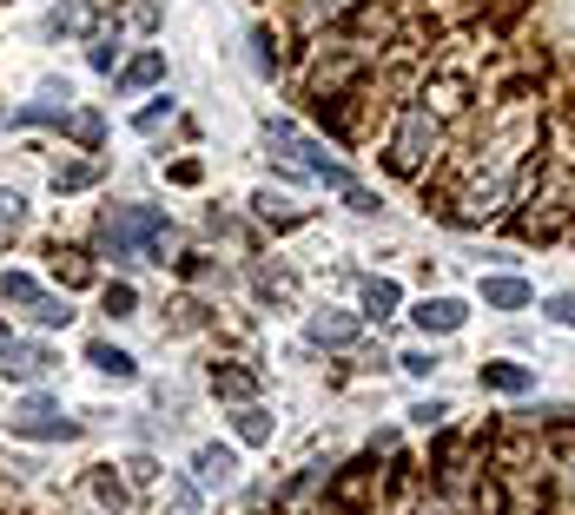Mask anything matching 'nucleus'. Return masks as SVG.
<instances>
[{"label":"nucleus","mask_w":575,"mask_h":515,"mask_svg":"<svg viewBox=\"0 0 575 515\" xmlns=\"http://www.w3.org/2000/svg\"><path fill=\"white\" fill-rule=\"evenodd\" d=\"M100 244L113 251V265H133V258L166 265L173 225H166V212H152V205H113V212L100 218Z\"/></svg>","instance_id":"nucleus-1"},{"label":"nucleus","mask_w":575,"mask_h":515,"mask_svg":"<svg viewBox=\"0 0 575 515\" xmlns=\"http://www.w3.org/2000/svg\"><path fill=\"white\" fill-rule=\"evenodd\" d=\"M437 146H443V126H437V113H430V106H410V113H403V126H397V139H390V172H403V179H417V172L437 159Z\"/></svg>","instance_id":"nucleus-2"},{"label":"nucleus","mask_w":575,"mask_h":515,"mask_svg":"<svg viewBox=\"0 0 575 515\" xmlns=\"http://www.w3.org/2000/svg\"><path fill=\"white\" fill-rule=\"evenodd\" d=\"M8 429H14V437H27V443H73V437H79V423L60 416V403H47V397H27V403L8 416Z\"/></svg>","instance_id":"nucleus-3"},{"label":"nucleus","mask_w":575,"mask_h":515,"mask_svg":"<svg viewBox=\"0 0 575 515\" xmlns=\"http://www.w3.org/2000/svg\"><path fill=\"white\" fill-rule=\"evenodd\" d=\"M0 370H8L14 384H40L47 370H60V357L47 351V343H21V337H14L8 351H0Z\"/></svg>","instance_id":"nucleus-4"},{"label":"nucleus","mask_w":575,"mask_h":515,"mask_svg":"<svg viewBox=\"0 0 575 515\" xmlns=\"http://www.w3.org/2000/svg\"><path fill=\"white\" fill-rule=\"evenodd\" d=\"M371 489H377V469L371 463H351V476H338L324 495H332L338 515H371Z\"/></svg>","instance_id":"nucleus-5"},{"label":"nucleus","mask_w":575,"mask_h":515,"mask_svg":"<svg viewBox=\"0 0 575 515\" xmlns=\"http://www.w3.org/2000/svg\"><path fill=\"white\" fill-rule=\"evenodd\" d=\"M192 476H199L205 489H225V482L238 476V456H232L225 443H205V450H192Z\"/></svg>","instance_id":"nucleus-6"},{"label":"nucleus","mask_w":575,"mask_h":515,"mask_svg":"<svg viewBox=\"0 0 575 515\" xmlns=\"http://www.w3.org/2000/svg\"><path fill=\"white\" fill-rule=\"evenodd\" d=\"M410 317H417L424 330H437V337H443V330H463V317H470V311H463V298H424Z\"/></svg>","instance_id":"nucleus-7"},{"label":"nucleus","mask_w":575,"mask_h":515,"mask_svg":"<svg viewBox=\"0 0 575 515\" xmlns=\"http://www.w3.org/2000/svg\"><path fill=\"white\" fill-rule=\"evenodd\" d=\"M476 377H483V390H497V397H523L536 384V370H523V364H483Z\"/></svg>","instance_id":"nucleus-8"},{"label":"nucleus","mask_w":575,"mask_h":515,"mask_svg":"<svg viewBox=\"0 0 575 515\" xmlns=\"http://www.w3.org/2000/svg\"><path fill=\"white\" fill-rule=\"evenodd\" d=\"M93 495H100V508H113V515H139V495H133L113 469H93Z\"/></svg>","instance_id":"nucleus-9"},{"label":"nucleus","mask_w":575,"mask_h":515,"mask_svg":"<svg viewBox=\"0 0 575 515\" xmlns=\"http://www.w3.org/2000/svg\"><path fill=\"white\" fill-rule=\"evenodd\" d=\"M87 364L100 370V377H113V384H126L139 364H133V351H120V343H87Z\"/></svg>","instance_id":"nucleus-10"},{"label":"nucleus","mask_w":575,"mask_h":515,"mask_svg":"<svg viewBox=\"0 0 575 515\" xmlns=\"http://www.w3.org/2000/svg\"><path fill=\"white\" fill-rule=\"evenodd\" d=\"M483 304L489 311H523L529 304V285L523 278H483Z\"/></svg>","instance_id":"nucleus-11"},{"label":"nucleus","mask_w":575,"mask_h":515,"mask_svg":"<svg viewBox=\"0 0 575 515\" xmlns=\"http://www.w3.org/2000/svg\"><path fill=\"white\" fill-rule=\"evenodd\" d=\"M232 429H238V443H272V410L265 403H245L232 416Z\"/></svg>","instance_id":"nucleus-12"},{"label":"nucleus","mask_w":575,"mask_h":515,"mask_svg":"<svg viewBox=\"0 0 575 515\" xmlns=\"http://www.w3.org/2000/svg\"><path fill=\"white\" fill-rule=\"evenodd\" d=\"M87 186H100V159H73L53 172V192H87Z\"/></svg>","instance_id":"nucleus-13"},{"label":"nucleus","mask_w":575,"mask_h":515,"mask_svg":"<svg viewBox=\"0 0 575 515\" xmlns=\"http://www.w3.org/2000/svg\"><path fill=\"white\" fill-rule=\"evenodd\" d=\"M351 337H358V317H345V311L311 317V343H351Z\"/></svg>","instance_id":"nucleus-14"},{"label":"nucleus","mask_w":575,"mask_h":515,"mask_svg":"<svg viewBox=\"0 0 575 515\" xmlns=\"http://www.w3.org/2000/svg\"><path fill=\"white\" fill-rule=\"evenodd\" d=\"M159 73H166V53H139V60L120 73V93H133V86H152Z\"/></svg>","instance_id":"nucleus-15"},{"label":"nucleus","mask_w":575,"mask_h":515,"mask_svg":"<svg viewBox=\"0 0 575 515\" xmlns=\"http://www.w3.org/2000/svg\"><path fill=\"white\" fill-rule=\"evenodd\" d=\"M0 298H8V304H21V311H34V304H40L47 291H40V285H34L27 272H8V278H0Z\"/></svg>","instance_id":"nucleus-16"},{"label":"nucleus","mask_w":575,"mask_h":515,"mask_svg":"<svg viewBox=\"0 0 575 515\" xmlns=\"http://www.w3.org/2000/svg\"><path fill=\"white\" fill-rule=\"evenodd\" d=\"M397 311V285L390 278H371L364 285V317H390Z\"/></svg>","instance_id":"nucleus-17"},{"label":"nucleus","mask_w":575,"mask_h":515,"mask_svg":"<svg viewBox=\"0 0 575 515\" xmlns=\"http://www.w3.org/2000/svg\"><path fill=\"white\" fill-rule=\"evenodd\" d=\"M212 390L218 397H252L259 390V370H212Z\"/></svg>","instance_id":"nucleus-18"},{"label":"nucleus","mask_w":575,"mask_h":515,"mask_svg":"<svg viewBox=\"0 0 575 515\" xmlns=\"http://www.w3.org/2000/svg\"><path fill=\"white\" fill-rule=\"evenodd\" d=\"M53 265H60V278H66V285H87V278H93V265H87L79 251H53Z\"/></svg>","instance_id":"nucleus-19"},{"label":"nucleus","mask_w":575,"mask_h":515,"mask_svg":"<svg viewBox=\"0 0 575 515\" xmlns=\"http://www.w3.org/2000/svg\"><path fill=\"white\" fill-rule=\"evenodd\" d=\"M107 317H139V298H133V285H107Z\"/></svg>","instance_id":"nucleus-20"},{"label":"nucleus","mask_w":575,"mask_h":515,"mask_svg":"<svg viewBox=\"0 0 575 515\" xmlns=\"http://www.w3.org/2000/svg\"><path fill=\"white\" fill-rule=\"evenodd\" d=\"M27 317H34V324H47V330H53V324H66V317H73V311H66V298H40V304H34V311H27Z\"/></svg>","instance_id":"nucleus-21"},{"label":"nucleus","mask_w":575,"mask_h":515,"mask_svg":"<svg viewBox=\"0 0 575 515\" xmlns=\"http://www.w3.org/2000/svg\"><path fill=\"white\" fill-rule=\"evenodd\" d=\"M21 218H27V199L21 192H0V231H21Z\"/></svg>","instance_id":"nucleus-22"},{"label":"nucleus","mask_w":575,"mask_h":515,"mask_svg":"<svg viewBox=\"0 0 575 515\" xmlns=\"http://www.w3.org/2000/svg\"><path fill=\"white\" fill-rule=\"evenodd\" d=\"M542 311H549L555 324H568V330H575V291H555V298H549Z\"/></svg>","instance_id":"nucleus-23"},{"label":"nucleus","mask_w":575,"mask_h":515,"mask_svg":"<svg viewBox=\"0 0 575 515\" xmlns=\"http://www.w3.org/2000/svg\"><path fill=\"white\" fill-rule=\"evenodd\" d=\"M166 120H173V100H159V106H146V113H139L133 126H139V133H159V126H166Z\"/></svg>","instance_id":"nucleus-24"},{"label":"nucleus","mask_w":575,"mask_h":515,"mask_svg":"<svg viewBox=\"0 0 575 515\" xmlns=\"http://www.w3.org/2000/svg\"><path fill=\"white\" fill-rule=\"evenodd\" d=\"M259 291L265 298H291V272H259Z\"/></svg>","instance_id":"nucleus-25"},{"label":"nucleus","mask_w":575,"mask_h":515,"mask_svg":"<svg viewBox=\"0 0 575 515\" xmlns=\"http://www.w3.org/2000/svg\"><path fill=\"white\" fill-rule=\"evenodd\" d=\"M73 139H79V146H100V113H79V120H73Z\"/></svg>","instance_id":"nucleus-26"},{"label":"nucleus","mask_w":575,"mask_h":515,"mask_svg":"<svg viewBox=\"0 0 575 515\" xmlns=\"http://www.w3.org/2000/svg\"><path fill=\"white\" fill-rule=\"evenodd\" d=\"M113 53H120V40H113V34H100V40H93V66H100V73H113Z\"/></svg>","instance_id":"nucleus-27"},{"label":"nucleus","mask_w":575,"mask_h":515,"mask_svg":"<svg viewBox=\"0 0 575 515\" xmlns=\"http://www.w3.org/2000/svg\"><path fill=\"white\" fill-rule=\"evenodd\" d=\"M397 364H403L410 377H430V370H437V357H430V351H410V357H397Z\"/></svg>","instance_id":"nucleus-28"},{"label":"nucleus","mask_w":575,"mask_h":515,"mask_svg":"<svg viewBox=\"0 0 575 515\" xmlns=\"http://www.w3.org/2000/svg\"><path fill=\"white\" fill-rule=\"evenodd\" d=\"M126 476H133V482H139V489H146V482H152V476H159V463H152V456H133V463H126Z\"/></svg>","instance_id":"nucleus-29"},{"label":"nucleus","mask_w":575,"mask_h":515,"mask_svg":"<svg viewBox=\"0 0 575 515\" xmlns=\"http://www.w3.org/2000/svg\"><path fill=\"white\" fill-rule=\"evenodd\" d=\"M166 179H173V186H199V159H179V165L166 172Z\"/></svg>","instance_id":"nucleus-30"},{"label":"nucleus","mask_w":575,"mask_h":515,"mask_svg":"<svg viewBox=\"0 0 575 515\" xmlns=\"http://www.w3.org/2000/svg\"><path fill=\"white\" fill-rule=\"evenodd\" d=\"M173 508H186V515H192V508H199V489H192V482H173Z\"/></svg>","instance_id":"nucleus-31"},{"label":"nucleus","mask_w":575,"mask_h":515,"mask_svg":"<svg viewBox=\"0 0 575 515\" xmlns=\"http://www.w3.org/2000/svg\"><path fill=\"white\" fill-rule=\"evenodd\" d=\"M8 343H14V330H8V324H0V351H8Z\"/></svg>","instance_id":"nucleus-32"}]
</instances>
